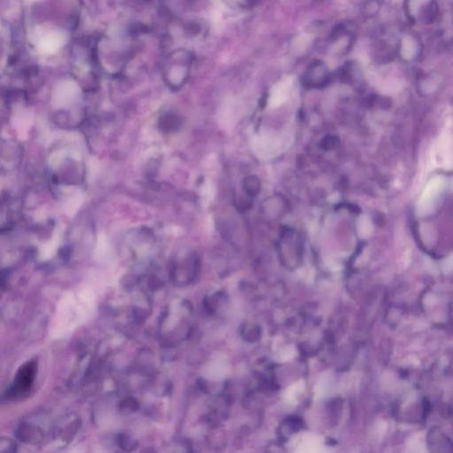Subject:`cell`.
I'll list each match as a JSON object with an SVG mask.
<instances>
[{"instance_id":"52a82bcc","label":"cell","mask_w":453,"mask_h":453,"mask_svg":"<svg viewBox=\"0 0 453 453\" xmlns=\"http://www.w3.org/2000/svg\"><path fill=\"white\" fill-rule=\"evenodd\" d=\"M288 87H289L288 82H285V83H282L280 86L276 89L272 96V100H271L272 106H278L284 101L288 91Z\"/></svg>"},{"instance_id":"9c48e42d","label":"cell","mask_w":453,"mask_h":453,"mask_svg":"<svg viewBox=\"0 0 453 453\" xmlns=\"http://www.w3.org/2000/svg\"><path fill=\"white\" fill-rule=\"evenodd\" d=\"M0 451L3 453H12L16 451V445L9 438H2L0 443Z\"/></svg>"},{"instance_id":"ba28073f","label":"cell","mask_w":453,"mask_h":453,"mask_svg":"<svg viewBox=\"0 0 453 453\" xmlns=\"http://www.w3.org/2000/svg\"><path fill=\"white\" fill-rule=\"evenodd\" d=\"M175 116L171 115V114H166L161 118L160 121V126L163 131H171L173 128H176L177 120L174 119Z\"/></svg>"},{"instance_id":"30bf717a","label":"cell","mask_w":453,"mask_h":453,"mask_svg":"<svg viewBox=\"0 0 453 453\" xmlns=\"http://www.w3.org/2000/svg\"><path fill=\"white\" fill-rule=\"evenodd\" d=\"M119 445L121 447H126V451H129V447L130 446H135V443L132 441L131 439H129L128 437H120V440H119Z\"/></svg>"},{"instance_id":"8992f818","label":"cell","mask_w":453,"mask_h":453,"mask_svg":"<svg viewBox=\"0 0 453 453\" xmlns=\"http://www.w3.org/2000/svg\"><path fill=\"white\" fill-rule=\"evenodd\" d=\"M280 139L275 136H263L258 139L256 143L257 151L266 155L271 153H277L281 146Z\"/></svg>"},{"instance_id":"3957f363","label":"cell","mask_w":453,"mask_h":453,"mask_svg":"<svg viewBox=\"0 0 453 453\" xmlns=\"http://www.w3.org/2000/svg\"><path fill=\"white\" fill-rule=\"evenodd\" d=\"M195 260L192 256L177 255L171 262L169 275L174 283L184 284L193 277Z\"/></svg>"},{"instance_id":"7a4b0ae2","label":"cell","mask_w":453,"mask_h":453,"mask_svg":"<svg viewBox=\"0 0 453 453\" xmlns=\"http://www.w3.org/2000/svg\"><path fill=\"white\" fill-rule=\"evenodd\" d=\"M37 370V363L35 360H30L22 365L17 372L12 386L9 389L6 395L7 397L15 398L29 392L36 379Z\"/></svg>"},{"instance_id":"6da1fadb","label":"cell","mask_w":453,"mask_h":453,"mask_svg":"<svg viewBox=\"0 0 453 453\" xmlns=\"http://www.w3.org/2000/svg\"><path fill=\"white\" fill-rule=\"evenodd\" d=\"M83 168L80 161L69 156L64 157L54 169L53 181L56 184L78 185L83 181Z\"/></svg>"},{"instance_id":"5b68a950","label":"cell","mask_w":453,"mask_h":453,"mask_svg":"<svg viewBox=\"0 0 453 453\" xmlns=\"http://www.w3.org/2000/svg\"><path fill=\"white\" fill-rule=\"evenodd\" d=\"M17 437L26 444L36 445L44 439V432L37 426L23 423L17 430Z\"/></svg>"},{"instance_id":"277c9868","label":"cell","mask_w":453,"mask_h":453,"mask_svg":"<svg viewBox=\"0 0 453 453\" xmlns=\"http://www.w3.org/2000/svg\"><path fill=\"white\" fill-rule=\"evenodd\" d=\"M443 189V180L441 178H436L433 180L432 182L428 186L427 190L423 194V197L420 200V210L423 213L430 210L433 207V205L436 202L438 195Z\"/></svg>"}]
</instances>
